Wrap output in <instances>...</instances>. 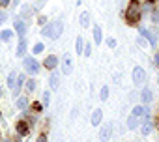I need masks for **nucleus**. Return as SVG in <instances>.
Here are the masks:
<instances>
[{
  "instance_id": "nucleus-3",
  "label": "nucleus",
  "mask_w": 159,
  "mask_h": 142,
  "mask_svg": "<svg viewBox=\"0 0 159 142\" xmlns=\"http://www.w3.org/2000/svg\"><path fill=\"white\" fill-rule=\"evenodd\" d=\"M139 17H140V6L133 0V2L129 4V8H127V23L133 24V23L139 21Z\"/></svg>"
},
{
  "instance_id": "nucleus-4",
  "label": "nucleus",
  "mask_w": 159,
  "mask_h": 142,
  "mask_svg": "<svg viewBox=\"0 0 159 142\" xmlns=\"http://www.w3.org/2000/svg\"><path fill=\"white\" fill-rule=\"evenodd\" d=\"M62 71H64V75H71V71H73L71 54H64V56H62Z\"/></svg>"
},
{
  "instance_id": "nucleus-7",
  "label": "nucleus",
  "mask_w": 159,
  "mask_h": 142,
  "mask_svg": "<svg viewBox=\"0 0 159 142\" xmlns=\"http://www.w3.org/2000/svg\"><path fill=\"white\" fill-rule=\"evenodd\" d=\"M111 131H112V125L111 123H105V127H101V131H99V140L101 142H107L111 138Z\"/></svg>"
},
{
  "instance_id": "nucleus-26",
  "label": "nucleus",
  "mask_w": 159,
  "mask_h": 142,
  "mask_svg": "<svg viewBox=\"0 0 159 142\" xmlns=\"http://www.w3.org/2000/svg\"><path fill=\"white\" fill-rule=\"evenodd\" d=\"M107 45H109V47L112 49V47H116V41H114V39L111 38V39H107Z\"/></svg>"
},
{
  "instance_id": "nucleus-15",
  "label": "nucleus",
  "mask_w": 159,
  "mask_h": 142,
  "mask_svg": "<svg viewBox=\"0 0 159 142\" xmlns=\"http://www.w3.org/2000/svg\"><path fill=\"white\" fill-rule=\"evenodd\" d=\"M17 131H19V135H26L28 133V123L26 122H19L17 123Z\"/></svg>"
},
{
  "instance_id": "nucleus-27",
  "label": "nucleus",
  "mask_w": 159,
  "mask_h": 142,
  "mask_svg": "<svg viewBox=\"0 0 159 142\" xmlns=\"http://www.w3.org/2000/svg\"><path fill=\"white\" fill-rule=\"evenodd\" d=\"M84 54H86V56H90V54H92V47H90V43L86 45V49H84Z\"/></svg>"
},
{
  "instance_id": "nucleus-1",
  "label": "nucleus",
  "mask_w": 159,
  "mask_h": 142,
  "mask_svg": "<svg viewBox=\"0 0 159 142\" xmlns=\"http://www.w3.org/2000/svg\"><path fill=\"white\" fill-rule=\"evenodd\" d=\"M62 32H64V24H62L60 21H54V23L47 24V26L41 30V34H43L45 38H51V39H58V38L62 36Z\"/></svg>"
},
{
  "instance_id": "nucleus-11",
  "label": "nucleus",
  "mask_w": 159,
  "mask_h": 142,
  "mask_svg": "<svg viewBox=\"0 0 159 142\" xmlns=\"http://www.w3.org/2000/svg\"><path fill=\"white\" fill-rule=\"evenodd\" d=\"M81 26H90V13L88 11H83L81 13Z\"/></svg>"
},
{
  "instance_id": "nucleus-24",
  "label": "nucleus",
  "mask_w": 159,
  "mask_h": 142,
  "mask_svg": "<svg viewBox=\"0 0 159 142\" xmlns=\"http://www.w3.org/2000/svg\"><path fill=\"white\" fill-rule=\"evenodd\" d=\"M41 99H43V105H45V107H49V99H51V94H49V92H45Z\"/></svg>"
},
{
  "instance_id": "nucleus-2",
  "label": "nucleus",
  "mask_w": 159,
  "mask_h": 142,
  "mask_svg": "<svg viewBox=\"0 0 159 142\" xmlns=\"http://www.w3.org/2000/svg\"><path fill=\"white\" fill-rule=\"evenodd\" d=\"M142 114H144V109H142V107H135V109L131 110L129 118H127V127H129V129H135V127L139 125Z\"/></svg>"
},
{
  "instance_id": "nucleus-25",
  "label": "nucleus",
  "mask_w": 159,
  "mask_h": 142,
  "mask_svg": "<svg viewBox=\"0 0 159 142\" xmlns=\"http://www.w3.org/2000/svg\"><path fill=\"white\" fill-rule=\"evenodd\" d=\"M41 51H43V43H38V45L34 47V52H36V54H39Z\"/></svg>"
},
{
  "instance_id": "nucleus-9",
  "label": "nucleus",
  "mask_w": 159,
  "mask_h": 142,
  "mask_svg": "<svg viewBox=\"0 0 159 142\" xmlns=\"http://www.w3.org/2000/svg\"><path fill=\"white\" fill-rule=\"evenodd\" d=\"M15 32H17L19 36H25V34H26V26H25V23H23L21 19H15Z\"/></svg>"
},
{
  "instance_id": "nucleus-29",
  "label": "nucleus",
  "mask_w": 159,
  "mask_h": 142,
  "mask_svg": "<svg viewBox=\"0 0 159 142\" xmlns=\"http://www.w3.org/2000/svg\"><path fill=\"white\" fill-rule=\"evenodd\" d=\"M137 43H139L140 47H144V45H146V39H144V38H139V39H137Z\"/></svg>"
},
{
  "instance_id": "nucleus-22",
  "label": "nucleus",
  "mask_w": 159,
  "mask_h": 142,
  "mask_svg": "<svg viewBox=\"0 0 159 142\" xmlns=\"http://www.w3.org/2000/svg\"><path fill=\"white\" fill-rule=\"evenodd\" d=\"M26 90H28V92H34V90H36V81L30 79V81L26 82Z\"/></svg>"
},
{
  "instance_id": "nucleus-16",
  "label": "nucleus",
  "mask_w": 159,
  "mask_h": 142,
  "mask_svg": "<svg viewBox=\"0 0 159 142\" xmlns=\"http://www.w3.org/2000/svg\"><path fill=\"white\" fill-rule=\"evenodd\" d=\"M15 82H17V75H15V71H11L10 77H8V86L13 90V88H15Z\"/></svg>"
},
{
  "instance_id": "nucleus-33",
  "label": "nucleus",
  "mask_w": 159,
  "mask_h": 142,
  "mask_svg": "<svg viewBox=\"0 0 159 142\" xmlns=\"http://www.w3.org/2000/svg\"><path fill=\"white\" fill-rule=\"evenodd\" d=\"M155 64H157V65H159V54H157V56H155Z\"/></svg>"
},
{
  "instance_id": "nucleus-28",
  "label": "nucleus",
  "mask_w": 159,
  "mask_h": 142,
  "mask_svg": "<svg viewBox=\"0 0 159 142\" xmlns=\"http://www.w3.org/2000/svg\"><path fill=\"white\" fill-rule=\"evenodd\" d=\"M152 21H153V23H159V11H155V13L152 15Z\"/></svg>"
},
{
  "instance_id": "nucleus-21",
  "label": "nucleus",
  "mask_w": 159,
  "mask_h": 142,
  "mask_svg": "<svg viewBox=\"0 0 159 142\" xmlns=\"http://www.w3.org/2000/svg\"><path fill=\"white\" fill-rule=\"evenodd\" d=\"M77 54H83V38H77Z\"/></svg>"
},
{
  "instance_id": "nucleus-34",
  "label": "nucleus",
  "mask_w": 159,
  "mask_h": 142,
  "mask_svg": "<svg viewBox=\"0 0 159 142\" xmlns=\"http://www.w3.org/2000/svg\"><path fill=\"white\" fill-rule=\"evenodd\" d=\"M11 2H13V4H19V0H11Z\"/></svg>"
},
{
  "instance_id": "nucleus-20",
  "label": "nucleus",
  "mask_w": 159,
  "mask_h": 142,
  "mask_svg": "<svg viewBox=\"0 0 159 142\" xmlns=\"http://www.w3.org/2000/svg\"><path fill=\"white\" fill-rule=\"evenodd\" d=\"M26 105H28L26 97H19V99H17V107H19V109H26Z\"/></svg>"
},
{
  "instance_id": "nucleus-8",
  "label": "nucleus",
  "mask_w": 159,
  "mask_h": 142,
  "mask_svg": "<svg viewBox=\"0 0 159 142\" xmlns=\"http://www.w3.org/2000/svg\"><path fill=\"white\" fill-rule=\"evenodd\" d=\"M101 118H103V112H101L99 109H96V110L92 112V120H90V123H92V125H99V123H101Z\"/></svg>"
},
{
  "instance_id": "nucleus-18",
  "label": "nucleus",
  "mask_w": 159,
  "mask_h": 142,
  "mask_svg": "<svg viewBox=\"0 0 159 142\" xmlns=\"http://www.w3.org/2000/svg\"><path fill=\"white\" fill-rule=\"evenodd\" d=\"M152 97H153V95H152V92H150L148 88H144V90H142V101H144V103H150V101H152Z\"/></svg>"
},
{
  "instance_id": "nucleus-14",
  "label": "nucleus",
  "mask_w": 159,
  "mask_h": 142,
  "mask_svg": "<svg viewBox=\"0 0 159 142\" xmlns=\"http://www.w3.org/2000/svg\"><path fill=\"white\" fill-rule=\"evenodd\" d=\"M49 82H51V88H52V90H56V88H58V84H60V77H58L56 73H52Z\"/></svg>"
},
{
  "instance_id": "nucleus-31",
  "label": "nucleus",
  "mask_w": 159,
  "mask_h": 142,
  "mask_svg": "<svg viewBox=\"0 0 159 142\" xmlns=\"http://www.w3.org/2000/svg\"><path fill=\"white\" fill-rule=\"evenodd\" d=\"M38 142H47V138H45V135H41V136L38 138Z\"/></svg>"
},
{
  "instance_id": "nucleus-30",
  "label": "nucleus",
  "mask_w": 159,
  "mask_h": 142,
  "mask_svg": "<svg viewBox=\"0 0 159 142\" xmlns=\"http://www.w3.org/2000/svg\"><path fill=\"white\" fill-rule=\"evenodd\" d=\"M6 21V13H0V24H2Z\"/></svg>"
},
{
  "instance_id": "nucleus-32",
  "label": "nucleus",
  "mask_w": 159,
  "mask_h": 142,
  "mask_svg": "<svg viewBox=\"0 0 159 142\" xmlns=\"http://www.w3.org/2000/svg\"><path fill=\"white\" fill-rule=\"evenodd\" d=\"M8 2H10V0H0V6H6Z\"/></svg>"
},
{
  "instance_id": "nucleus-12",
  "label": "nucleus",
  "mask_w": 159,
  "mask_h": 142,
  "mask_svg": "<svg viewBox=\"0 0 159 142\" xmlns=\"http://www.w3.org/2000/svg\"><path fill=\"white\" fill-rule=\"evenodd\" d=\"M25 52H26V39L23 38L19 41V47H17V56H25Z\"/></svg>"
},
{
  "instance_id": "nucleus-13",
  "label": "nucleus",
  "mask_w": 159,
  "mask_h": 142,
  "mask_svg": "<svg viewBox=\"0 0 159 142\" xmlns=\"http://www.w3.org/2000/svg\"><path fill=\"white\" fill-rule=\"evenodd\" d=\"M94 41L96 43H101L103 41V36H101V28L99 26H94Z\"/></svg>"
},
{
  "instance_id": "nucleus-10",
  "label": "nucleus",
  "mask_w": 159,
  "mask_h": 142,
  "mask_svg": "<svg viewBox=\"0 0 159 142\" xmlns=\"http://www.w3.org/2000/svg\"><path fill=\"white\" fill-rule=\"evenodd\" d=\"M56 65H58V58L56 56H47L45 58V67L47 69H54Z\"/></svg>"
},
{
  "instance_id": "nucleus-5",
  "label": "nucleus",
  "mask_w": 159,
  "mask_h": 142,
  "mask_svg": "<svg viewBox=\"0 0 159 142\" xmlns=\"http://www.w3.org/2000/svg\"><path fill=\"white\" fill-rule=\"evenodd\" d=\"M144 79H146V71H144L140 65H137V67L133 69V82H135V84H142Z\"/></svg>"
},
{
  "instance_id": "nucleus-23",
  "label": "nucleus",
  "mask_w": 159,
  "mask_h": 142,
  "mask_svg": "<svg viewBox=\"0 0 159 142\" xmlns=\"http://www.w3.org/2000/svg\"><path fill=\"white\" fill-rule=\"evenodd\" d=\"M152 133V123H144L142 125V135H150Z\"/></svg>"
},
{
  "instance_id": "nucleus-19",
  "label": "nucleus",
  "mask_w": 159,
  "mask_h": 142,
  "mask_svg": "<svg viewBox=\"0 0 159 142\" xmlns=\"http://www.w3.org/2000/svg\"><path fill=\"white\" fill-rule=\"evenodd\" d=\"M99 97H101V101H107V97H109V86H103V88H101Z\"/></svg>"
},
{
  "instance_id": "nucleus-6",
  "label": "nucleus",
  "mask_w": 159,
  "mask_h": 142,
  "mask_svg": "<svg viewBox=\"0 0 159 142\" xmlns=\"http://www.w3.org/2000/svg\"><path fill=\"white\" fill-rule=\"evenodd\" d=\"M25 69L28 71L30 75H34V73H38L39 64L36 62V58H26V60H25Z\"/></svg>"
},
{
  "instance_id": "nucleus-17",
  "label": "nucleus",
  "mask_w": 159,
  "mask_h": 142,
  "mask_svg": "<svg viewBox=\"0 0 159 142\" xmlns=\"http://www.w3.org/2000/svg\"><path fill=\"white\" fill-rule=\"evenodd\" d=\"M11 36H13L11 30H2V32H0V39H2V41H10Z\"/></svg>"
}]
</instances>
